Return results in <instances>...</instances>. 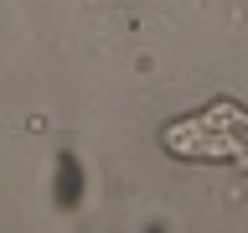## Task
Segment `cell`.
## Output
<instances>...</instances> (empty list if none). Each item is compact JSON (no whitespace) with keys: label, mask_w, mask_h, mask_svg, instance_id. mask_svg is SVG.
Returning a JSON list of instances; mask_svg holds the SVG:
<instances>
[{"label":"cell","mask_w":248,"mask_h":233,"mask_svg":"<svg viewBox=\"0 0 248 233\" xmlns=\"http://www.w3.org/2000/svg\"><path fill=\"white\" fill-rule=\"evenodd\" d=\"M160 145H166V155H176V161L248 171V109L238 104V99H212V104L170 119L166 130H160Z\"/></svg>","instance_id":"6da1fadb"}]
</instances>
